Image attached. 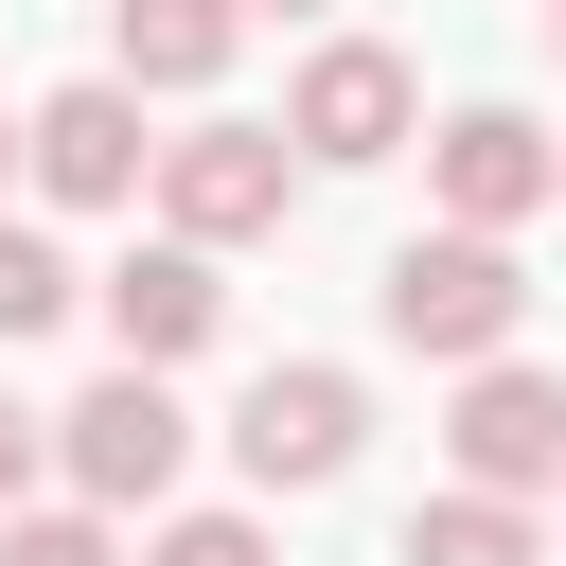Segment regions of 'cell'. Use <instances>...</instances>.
I'll return each mask as SVG.
<instances>
[{"label": "cell", "mask_w": 566, "mask_h": 566, "mask_svg": "<svg viewBox=\"0 0 566 566\" xmlns=\"http://www.w3.org/2000/svg\"><path fill=\"white\" fill-rule=\"evenodd\" d=\"M142 566H283V548H265V513H159Z\"/></svg>", "instance_id": "14"}, {"label": "cell", "mask_w": 566, "mask_h": 566, "mask_svg": "<svg viewBox=\"0 0 566 566\" xmlns=\"http://www.w3.org/2000/svg\"><path fill=\"white\" fill-rule=\"evenodd\" d=\"M548 495H566V478H548Z\"/></svg>", "instance_id": "20"}, {"label": "cell", "mask_w": 566, "mask_h": 566, "mask_svg": "<svg viewBox=\"0 0 566 566\" xmlns=\"http://www.w3.org/2000/svg\"><path fill=\"white\" fill-rule=\"evenodd\" d=\"M0 566H124V513H88V495L35 513V495H18V513H0Z\"/></svg>", "instance_id": "13"}, {"label": "cell", "mask_w": 566, "mask_h": 566, "mask_svg": "<svg viewBox=\"0 0 566 566\" xmlns=\"http://www.w3.org/2000/svg\"><path fill=\"white\" fill-rule=\"evenodd\" d=\"M548 195H566V142H548Z\"/></svg>", "instance_id": "19"}, {"label": "cell", "mask_w": 566, "mask_h": 566, "mask_svg": "<svg viewBox=\"0 0 566 566\" xmlns=\"http://www.w3.org/2000/svg\"><path fill=\"white\" fill-rule=\"evenodd\" d=\"M248 18H318V0H248Z\"/></svg>", "instance_id": "17"}, {"label": "cell", "mask_w": 566, "mask_h": 566, "mask_svg": "<svg viewBox=\"0 0 566 566\" xmlns=\"http://www.w3.org/2000/svg\"><path fill=\"white\" fill-rule=\"evenodd\" d=\"M424 195H442L460 230H531V212H548V124H531V106H442Z\"/></svg>", "instance_id": "8"}, {"label": "cell", "mask_w": 566, "mask_h": 566, "mask_svg": "<svg viewBox=\"0 0 566 566\" xmlns=\"http://www.w3.org/2000/svg\"><path fill=\"white\" fill-rule=\"evenodd\" d=\"M230 460H248V495H336V478L371 460V389H354L336 354H283V371H248Z\"/></svg>", "instance_id": "4"}, {"label": "cell", "mask_w": 566, "mask_h": 566, "mask_svg": "<svg viewBox=\"0 0 566 566\" xmlns=\"http://www.w3.org/2000/svg\"><path fill=\"white\" fill-rule=\"evenodd\" d=\"M371 318H389V354H424V371H460V354H513V318H531V265H513V230H407L389 265H371Z\"/></svg>", "instance_id": "1"}, {"label": "cell", "mask_w": 566, "mask_h": 566, "mask_svg": "<svg viewBox=\"0 0 566 566\" xmlns=\"http://www.w3.org/2000/svg\"><path fill=\"white\" fill-rule=\"evenodd\" d=\"M531 18H548V53H566V0H531Z\"/></svg>", "instance_id": "16"}, {"label": "cell", "mask_w": 566, "mask_h": 566, "mask_svg": "<svg viewBox=\"0 0 566 566\" xmlns=\"http://www.w3.org/2000/svg\"><path fill=\"white\" fill-rule=\"evenodd\" d=\"M283 142H301V177H371V159L424 142V71L389 35H318L301 88H283Z\"/></svg>", "instance_id": "3"}, {"label": "cell", "mask_w": 566, "mask_h": 566, "mask_svg": "<svg viewBox=\"0 0 566 566\" xmlns=\"http://www.w3.org/2000/svg\"><path fill=\"white\" fill-rule=\"evenodd\" d=\"M248 35V0H106V71L124 88H212Z\"/></svg>", "instance_id": "10"}, {"label": "cell", "mask_w": 566, "mask_h": 566, "mask_svg": "<svg viewBox=\"0 0 566 566\" xmlns=\"http://www.w3.org/2000/svg\"><path fill=\"white\" fill-rule=\"evenodd\" d=\"M142 195H159V230H195V248H265V230L301 212V142H283V124H195V142L142 159Z\"/></svg>", "instance_id": "5"}, {"label": "cell", "mask_w": 566, "mask_h": 566, "mask_svg": "<svg viewBox=\"0 0 566 566\" xmlns=\"http://www.w3.org/2000/svg\"><path fill=\"white\" fill-rule=\"evenodd\" d=\"M177 460H195V407H177V371H106V389H71L53 407V478L88 495V513H159L177 495Z\"/></svg>", "instance_id": "2"}, {"label": "cell", "mask_w": 566, "mask_h": 566, "mask_svg": "<svg viewBox=\"0 0 566 566\" xmlns=\"http://www.w3.org/2000/svg\"><path fill=\"white\" fill-rule=\"evenodd\" d=\"M106 354H142V371H177V354H212V318H230V283H212V248L195 230H159V248H124L106 283Z\"/></svg>", "instance_id": "9"}, {"label": "cell", "mask_w": 566, "mask_h": 566, "mask_svg": "<svg viewBox=\"0 0 566 566\" xmlns=\"http://www.w3.org/2000/svg\"><path fill=\"white\" fill-rule=\"evenodd\" d=\"M442 460H460L478 495H548V478H566V371H531V354H460Z\"/></svg>", "instance_id": "7"}, {"label": "cell", "mask_w": 566, "mask_h": 566, "mask_svg": "<svg viewBox=\"0 0 566 566\" xmlns=\"http://www.w3.org/2000/svg\"><path fill=\"white\" fill-rule=\"evenodd\" d=\"M531 548H548V531H531V495H478V478H460V495H424V513H407V548H389V566H531Z\"/></svg>", "instance_id": "11"}, {"label": "cell", "mask_w": 566, "mask_h": 566, "mask_svg": "<svg viewBox=\"0 0 566 566\" xmlns=\"http://www.w3.org/2000/svg\"><path fill=\"white\" fill-rule=\"evenodd\" d=\"M142 159H159V142H142V88H124V71H71L53 106H18V177H35L53 212H124Z\"/></svg>", "instance_id": "6"}, {"label": "cell", "mask_w": 566, "mask_h": 566, "mask_svg": "<svg viewBox=\"0 0 566 566\" xmlns=\"http://www.w3.org/2000/svg\"><path fill=\"white\" fill-rule=\"evenodd\" d=\"M0 177H18V106H0Z\"/></svg>", "instance_id": "18"}, {"label": "cell", "mask_w": 566, "mask_h": 566, "mask_svg": "<svg viewBox=\"0 0 566 566\" xmlns=\"http://www.w3.org/2000/svg\"><path fill=\"white\" fill-rule=\"evenodd\" d=\"M71 301H88V265H71L53 230H18V212H0V354H18V336H53Z\"/></svg>", "instance_id": "12"}, {"label": "cell", "mask_w": 566, "mask_h": 566, "mask_svg": "<svg viewBox=\"0 0 566 566\" xmlns=\"http://www.w3.org/2000/svg\"><path fill=\"white\" fill-rule=\"evenodd\" d=\"M35 478H53V407H18V389H0V513H18Z\"/></svg>", "instance_id": "15"}]
</instances>
